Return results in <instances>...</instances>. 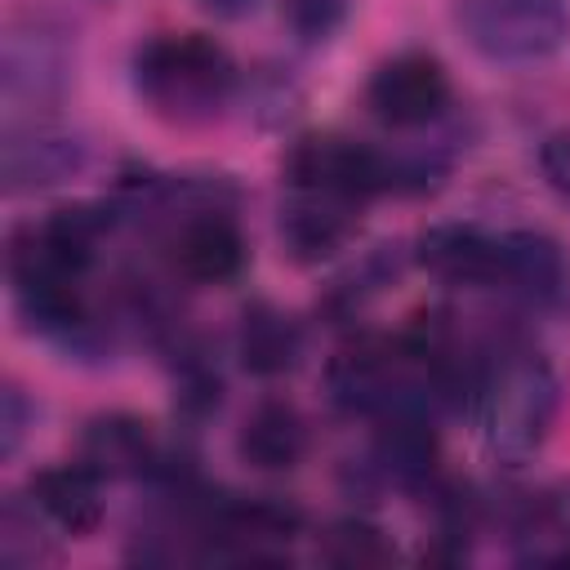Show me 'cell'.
Masks as SVG:
<instances>
[{
	"label": "cell",
	"instance_id": "cell-1",
	"mask_svg": "<svg viewBox=\"0 0 570 570\" xmlns=\"http://www.w3.org/2000/svg\"><path fill=\"white\" fill-rule=\"evenodd\" d=\"M138 102L178 129L214 125L240 85L232 53L200 31H156L134 49L129 62Z\"/></svg>",
	"mask_w": 570,
	"mask_h": 570
},
{
	"label": "cell",
	"instance_id": "cell-2",
	"mask_svg": "<svg viewBox=\"0 0 570 570\" xmlns=\"http://www.w3.org/2000/svg\"><path fill=\"white\" fill-rule=\"evenodd\" d=\"M561 410V379L534 347H499L472 374V414L485 450L517 468L539 454Z\"/></svg>",
	"mask_w": 570,
	"mask_h": 570
},
{
	"label": "cell",
	"instance_id": "cell-3",
	"mask_svg": "<svg viewBox=\"0 0 570 570\" xmlns=\"http://www.w3.org/2000/svg\"><path fill=\"white\" fill-rule=\"evenodd\" d=\"M281 178L289 191H312L365 209L374 196L396 191V156L347 134H303L289 142Z\"/></svg>",
	"mask_w": 570,
	"mask_h": 570
},
{
	"label": "cell",
	"instance_id": "cell-4",
	"mask_svg": "<svg viewBox=\"0 0 570 570\" xmlns=\"http://www.w3.org/2000/svg\"><path fill=\"white\" fill-rule=\"evenodd\" d=\"M459 36L503 67H530L552 58L570 36L566 0H454Z\"/></svg>",
	"mask_w": 570,
	"mask_h": 570
},
{
	"label": "cell",
	"instance_id": "cell-5",
	"mask_svg": "<svg viewBox=\"0 0 570 570\" xmlns=\"http://www.w3.org/2000/svg\"><path fill=\"white\" fill-rule=\"evenodd\" d=\"M71 76L67 36L49 22H13L0 45V98L9 107V125L36 120L53 107Z\"/></svg>",
	"mask_w": 570,
	"mask_h": 570
},
{
	"label": "cell",
	"instance_id": "cell-6",
	"mask_svg": "<svg viewBox=\"0 0 570 570\" xmlns=\"http://www.w3.org/2000/svg\"><path fill=\"white\" fill-rule=\"evenodd\" d=\"M450 98H454L450 71L428 49L392 53L365 80V107L387 129H423V125H432V120L445 116Z\"/></svg>",
	"mask_w": 570,
	"mask_h": 570
},
{
	"label": "cell",
	"instance_id": "cell-7",
	"mask_svg": "<svg viewBox=\"0 0 570 570\" xmlns=\"http://www.w3.org/2000/svg\"><path fill=\"white\" fill-rule=\"evenodd\" d=\"M169 267L187 285H227L245 267V236L236 218L218 205H187L169 227Z\"/></svg>",
	"mask_w": 570,
	"mask_h": 570
},
{
	"label": "cell",
	"instance_id": "cell-8",
	"mask_svg": "<svg viewBox=\"0 0 570 570\" xmlns=\"http://www.w3.org/2000/svg\"><path fill=\"white\" fill-rule=\"evenodd\" d=\"M414 258L445 285L463 289H499L503 276V232H485L472 223H436L414 240Z\"/></svg>",
	"mask_w": 570,
	"mask_h": 570
},
{
	"label": "cell",
	"instance_id": "cell-9",
	"mask_svg": "<svg viewBox=\"0 0 570 570\" xmlns=\"http://www.w3.org/2000/svg\"><path fill=\"white\" fill-rule=\"evenodd\" d=\"M85 165V142L67 129H53L45 120H18L4 129V191H45L67 183Z\"/></svg>",
	"mask_w": 570,
	"mask_h": 570
},
{
	"label": "cell",
	"instance_id": "cell-10",
	"mask_svg": "<svg viewBox=\"0 0 570 570\" xmlns=\"http://www.w3.org/2000/svg\"><path fill=\"white\" fill-rule=\"evenodd\" d=\"M102 485L107 476L94 472L80 454L71 463H49L40 472H31L27 481V503L45 517V525L71 534V539H85L102 525V512H107V499H102Z\"/></svg>",
	"mask_w": 570,
	"mask_h": 570
},
{
	"label": "cell",
	"instance_id": "cell-11",
	"mask_svg": "<svg viewBox=\"0 0 570 570\" xmlns=\"http://www.w3.org/2000/svg\"><path fill=\"white\" fill-rule=\"evenodd\" d=\"M80 459L94 472H102L107 481L111 476H156L160 463H165V450H160L147 419L116 410V414H98V419L85 423Z\"/></svg>",
	"mask_w": 570,
	"mask_h": 570
},
{
	"label": "cell",
	"instance_id": "cell-12",
	"mask_svg": "<svg viewBox=\"0 0 570 570\" xmlns=\"http://www.w3.org/2000/svg\"><path fill=\"white\" fill-rule=\"evenodd\" d=\"M356 218H361L356 205L312 191H289V200L281 205V245L298 263H321L352 240Z\"/></svg>",
	"mask_w": 570,
	"mask_h": 570
},
{
	"label": "cell",
	"instance_id": "cell-13",
	"mask_svg": "<svg viewBox=\"0 0 570 570\" xmlns=\"http://www.w3.org/2000/svg\"><path fill=\"white\" fill-rule=\"evenodd\" d=\"M307 445H312L307 419L289 401H276V396L258 401L236 432V454L254 472H289L303 463Z\"/></svg>",
	"mask_w": 570,
	"mask_h": 570
},
{
	"label": "cell",
	"instance_id": "cell-14",
	"mask_svg": "<svg viewBox=\"0 0 570 570\" xmlns=\"http://www.w3.org/2000/svg\"><path fill=\"white\" fill-rule=\"evenodd\" d=\"M298 352H303V330L285 307H276L267 298H254V303L240 307L236 356L254 379L289 374L298 365Z\"/></svg>",
	"mask_w": 570,
	"mask_h": 570
},
{
	"label": "cell",
	"instance_id": "cell-15",
	"mask_svg": "<svg viewBox=\"0 0 570 570\" xmlns=\"http://www.w3.org/2000/svg\"><path fill=\"white\" fill-rule=\"evenodd\" d=\"M503 294H517L534 307L552 303L566 289V254L543 232H503Z\"/></svg>",
	"mask_w": 570,
	"mask_h": 570
},
{
	"label": "cell",
	"instance_id": "cell-16",
	"mask_svg": "<svg viewBox=\"0 0 570 570\" xmlns=\"http://www.w3.org/2000/svg\"><path fill=\"white\" fill-rule=\"evenodd\" d=\"M321 557L330 566H347L352 570V566H387L396 557V548H392V539L379 525H370L361 517H347V521H334L325 530Z\"/></svg>",
	"mask_w": 570,
	"mask_h": 570
},
{
	"label": "cell",
	"instance_id": "cell-17",
	"mask_svg": "<svg viewBox=\"0 0 570 570\" xmlns=\"http://www.w3.org/2000/svg\"><path fill=\"white\" fill-rule=\"evenodd\" d=\"M40 512L22 499H9L0 512V566L4 570H31L36 561L49 557L45 539H40Z\"/></svg>",
	"mask_w": 570,
	"mask_h": 570
},
{
	"label": "cell",
	"instance_id": "cell-18",
	"mask_svg": "<svg viewBox=\"0 0 570 570\" xmlns=\"http://www.w3.org/2000/svg\"><path fill=\"white\" fill-rule=\"evenodd\" d=\"M281 22L298 45H325L347 22V0H281Z\"/></svg>",
	"mask_w": 570,
	"mask_h": 570
},
{
	"label": "cell",
	"instance_id": "cell-19",
	"mask_svg": "<svg viewBox=\"0 0 570 570\" xmlns=\"http://www.w3.org/2000/svg\"><path fill=\"white\" fill-rule=\"evenodd\" d=\"M31 419H36L31 401L22 396L18 383H9V387L0 392V459H13V454L22 450V436H27Z\"/></svg>",
	"mask_w": 570,
	"mask_h": 570
},
{
	"label": "cell",
	"instance_id": "cell-20",
	"mask_svg": "<svg viewBox=\"0 0 570 570\" xmlns=\"http://www.w3.org/2000/svg\"><path fill=\"white\" fill-rule=\"evenodd\" d=\"M539 169H543V178L570 200V129H557V134L543 138V147H539Z\"/></svg>",
	"mask_w": 570,
	"mask_h": 570
},
{
	"label": "cell",
	"instance_id": "cell-21",
	"mask_svg": "<svg viewBox=\"0 0 570 570\" xmlns=\"http://www.w3.org/2000/svg\"><path fill=\"white\" fill-rule=\"evenodd\" d=\"M205 13L223 18V22H236V18H249L258 9V0H196Z\"/></svg>",
	"mask_w": 570,
	"mask_h": 570
}]
</instances>
